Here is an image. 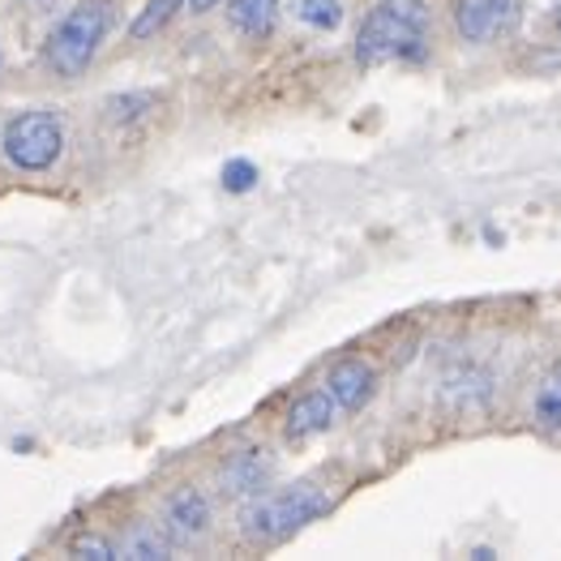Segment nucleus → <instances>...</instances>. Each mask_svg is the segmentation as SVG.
<instances>
[{"mask_svg":"<svg viewBox=\"0 0 561 561\" xmlns=\"http://www.w3.org/2000/svg\"><path fill=\"white\" fill-rule=\"evenodd\" d=\"M330 511V497L318 484H287L279 493H253L240 511V536L253 545H279Z\"/></svg>","mask_w":561,"mask_h":561,"instance_id":"1","label":"nucleus"},{"mask_svg":"<svg viewBox=\"0 0 561 561\" xmlns=\"http://www.w3.org/2000/svg\"><path fill=\"white\" fill-rule=\"evenodd\" d=\"M116 22L112 0H82L78 9H69L44 44V60L56 78H78L87 73V65L94 60V51L103 47L107 31Z\"/></svg>","mask_w":561,"mask_h":561,"instance_id":"2","label":"nucleus"},{"mask_svg":"<svg viewBox=\"0 0 561 561\" xmlns=\"http://www.w3.org/2000/svg\"><path fill=\"white\" fill-rule=\"evenodd\" d=\"M0 150L4 159L18 168V172H47L60 150H65V129H60V116L47 112V107H31V112H18L4 134H0Z\"/></svg>","mask_w":561,"mask_h":561,"instance_id":"3","label":"nucleus"},{"mask_svg":"<svg viewBox=\"0 0 561 561\" xmlns=\"http://www.w3.org/2000/svg\"><path fill=\"white\" fill-rule=\"evenodd\" d=\"M424 65L428 60V44H424V31L403 26L399 18H390L381 4L365 18L360 35H356V65L377 69V65Z\"/></svg>","mask_w":561,"mask_h":561,"instance_id":"4","label":"nucleus"},{"mask_svg":"<svg viewBox=\"0 0 561 561\" xmlns=\"http://www.w3.org/2000/svg\"><path fill=\"white\" fill-rule=\"evenodd\" d=\"M523 22V0H455V31L463 44H493L515 35Z\"/></svg>","mask_w":561,"mask_h":561,"instance_id":"5","label":"nucleus"},{"mask_svg":"<svg viewBox=\"0 0 561 561\" xmlns=\"http://www.w3.org/2000/svg\"><path fill=\"white\" fill-rule=\"evenodd\" d=\"M275 480V455L253 446V450H236L232 459L219 468V493L224 497H253Z\"/></svg>","mask_w":561,"mask_h":561,"instance_id":"6","label":"nucleus"},{"mask_svg":"<svg viewBox=\"0 0 561 561\" xmlns=\"http://www.w3.org/2000/svg\"><path fill=\"white\" fill-rule=\"evenodd\" d=\"M210 527V502L202 489H176L168 502H163V531L172 545H193L202 540Z\"/></svg>","mask_w":561,"mask_h":561,"instance_id":"7","label":"nucleus"},{"mask_svg":"<svg viewBox=\"0 0 561 561\" xmlns=\"http://www.w3.org/2000/svg\"><path fill=\"white\" fill-rule=\"evenodd\" d=\"M442 403L450 412H484L493 399V374L480 365H455L450 374L442 377Z\"/></svg>","mask_w":561,"mask_h":561,"instance_id":"8","label":"nucleus"},{"mask_svg":"<svg viewBox=\"0 0 561 561\" xmlns=\"http://www.w3.org/2000/svg\"><path fill=\"white\" fill-rule=\"evenodd\" d=\"M377 390V374L374 365H365V360H339L327 377V394L334 399V408L339 412H360L369 399H374Z\"/></svg>","mask_w":561,"mask_h":561,"instance_id":"9","label":"nucleus"},{"mask_svg":"<svg viewBox=\"0 0 561 561\" xmlns=\"http://www.w3.org/2000/svg\"><path fill=\"white\" fill-rule=\"evenodd\" d=\"M334 416H339V408H334V399H330L327 386H322V390H309V394H300V399L287 408L283 433H287L291 442H309V437L327 433L330 424H334Z\"/></svg>","mask_w":561,"mask_h":561,"instance_id":"10","label":"nucleus"},{"mask_svg":"<svg viewBox=\"0 0 561 561\" xmlns=\"http://www.w3.org/2000/svg\"><path fill=\"white\" fill-rule=\"evenodd\" d=\"M279 0H228V22L244 39H266L275 31Z\"/></svg>","mask_w":561,"mask_h":561,"instance_id":"11","label":"nucleus"},{"mask_svg":"<svg viewBox=\"0 0 561 561\" xmlns=\"http://www.w3.org/2000/svg\"><path fill=\"white\" fill-rule=\"evenodd\" d=\"M531 416L540 428H549V433H558L561 428V360H553L540 381H536V399H531Z\"/></svg>","mask_w":561,"mask_h":561,"instance_id":"12","label":"nucleus"},{"mask_svg":"<svg viewBox=\"0 0 561 561\" xmlns=\"http://www.w3.org/2000/svg\"><path fill=\"white\" fill-rule=\"evenodd\" d=\"M116 553H121V558H138V561H163V558H172V540H168L163 527L138 523V527L125 531V540H121Z\"/></svg>","mask_w":561,"mask_h":561,"instance_id":"13","label":"nucleus"},{"mask_svg":"<svg viewBox=\"0 0 561 561\" xmlns=\"http://www.w3.org/2000/svg\"><path fill=\"white\" fill-rule=\"evenodd\" d=\"M181 4H185V0H150L138 18L129 22V39H134V44H141V39H154V35H159V31H163V26H168V22L181 13Z\"/></svg>","mask_w":561,"mask_h":561,"instance_id":"14","label":"nucleus"},{"mask_svg":"<svg viewBox=\"0 0 561 561\" xmlns=\"http://www.w3.org/2000/svg\"><path fill=\"white\" fill-rule=\"evenodd\" d=\"M296 22L313 26V31H339L343 26V4L339 0H291Z\"/></svg>","mask_w":561,"mask_h":561,"instance_id":"15","label":"nucleus"},{"mask_svg":"<svg viewBox=\"0 0 561 561\" xmlns=\"http://www.w3.org/2000/svg\"><path fill=\"white\" fill-rule=\"evenodd\" d=\"M390 18H399L403 26H412V31H424L428 35V22H433V9L424 4V0H377Z\"/></svg>","mask_w":561,"mask_h":561,"instance_id":"16","label":"nucleus"},{"mask_svg":"<svg viewBox=\"0 0 561 561\" xmlns=\"http://www.w3.org/2000/svg\"><path fill=\"white\" fill-rule=\"evenodd\" d=\"M253 185H257V168L249 159H228L224 163V188L228 193H249Z\"/></svg>","mask_w":561,"mask_h":561,"instance_id":"17","label":"nucleus"},{"mask_svg":"<svg viewBox=\"0 0 561 561\" xmlns=\"http://www.w3.org/2000/svg\"><path fill=\"white\" fill-rule=\"evenodd\" d=\"M69 553H73V558H87V561H112L116 558V545L103 540V536H78Z\"/></svg>","mask_w":561,"mask_h":561,"instance_id":"18","label":"nucleus"},{"mask_svg":"<svg viewBox=\"0 0 561 561\" xmlns=\"http://www.w3.org/2000/svg\"><path fill=\"white\" fill-rule=\"evenodd\" d=\"M150 103H154V94H116V99L107 103V112H112L116 121H134V116H141Z\"/></svg>","mask_w":561,"mask_h":561,"instance_id":"19","label":"nucleus"},{"mask_svg":"<svg viewBox=\"0 0 561 561\" xmlns=\"http://www.w3.org/2000/svg\"><path fill=\"white\" fill-rule=\"evenodd\" d=\"M215 4H224V0H188V9H193V13H210Z\"/></svg>","mask_w":561,"mask_h":561,"instance_id":"20","label":"nucleus"},{"mask_svg":"<svg viewBox=\"0 0 561 561\" xmlns=\"http://www.w3.org/2000/svg\"><path fill=\"white\" fill-rule=\"evenodd\" d=\"M471 558H476V561H493L497 553H493V549H471Z\"/></svg>","mask_w":561,"mask_h":561,"instance_id":"21","label":"nucleus"},{"mask_svg":"<svg viewBox=\"0 0 561 561\" xmlns=\"http://www.w3.org/2000/svg\"><path fill=\"white\" fill-rule=\"evenodd\" d=\"M26 4H35V9H47V4H51V0H26Z\"/></svg>","mask_w":561,"mask_h":561,"instance_id":"22","label":"nucleus"},{"mask_svg":"<svg viewBox=\"0 0 561 561\" xmlns=\"http://www.w3.org/2000/svg\"><path fill=\"white\" fill-rule=\"evenodd\" d=\"M553 22H558V31H561V0H558V9H553Z\"/></svg>","mask_w":561,"mask_h":561,"instance_id":"23","label":"nucleus"}]
</instances>
